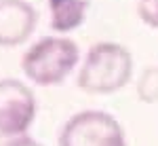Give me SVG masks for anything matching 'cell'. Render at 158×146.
Listing matches in <instances>:
<instances>
[{
	"label": "cell",
	"mask_w": 158,
	"mask_h": 146,
	"mask_svg": "<svg viewBox=\"0 0 158 146\" xmlns=\"http://www.w3.org/2000/svg\"><path fill=\"white\" fill-rule=\"evenodd\" d=\"M133 76V57L118 42H97L89 49L78 72V87L86 93H114Z\"/></svg>",
	"instance_id": "1"
},
{
	"label": "cell",
	"mask_w": 158,
	"mask_h": 146,
	"mask_svg": "<svg viewBox=\"0 0 158 146\" xmlns=\"http://www.w3.org/2000/svg\"><path fill=\"white\" fill-rule=\"evenodd\" d=\"M78 45L63 36H47L25 51L21 68L23 74L40 87L59 85L78 64Z\"/></svg>",
	"instance_id": "2"
},
{
	"label": "cell",
	"mask_w": 158,
	"mask_h": 146,
	"mask_svg": "<svg viewBox=\"0 0 158 146\" xmlns=\"http://www.w3.org/2000/svg\"><path fill=\"white\" fill-rule=\"evenodd\" d=\"M59 146H127L120 123L103 110H82L63 125Z\"/></svg>",
	"instance_id": "3"
},
{
	"label": "cell",
	"mask_w": 158,
	"mask_h": 146,
	"mask_svg": "<svg viewBox=\"0 0 158 146\" xmlns=\"http://www.w3.org/2000/svg\"><path fill=\"white\" fill-rule=\"evenodd\" d=\"M36 117V97L32 89L15 78L0 81V131L25 135Z\"/></svg>",
	"instance_id": "4"
},
{
	"label": "cell",
	"mask_w": 158,
	"mask_h": 146,
	"mask_svg": "<svg viewBox=\"0 0 158 146\" xmlns=\"http://www.w3.org/2000/svg\"><path fill=\"white\" fill-rule=\"evenodd\" d=\"M36 11L25 0H0V47H17L30 38Z\"/></svg>",
	"instance_id": "5"
},
{
	"label": "cell",
	"mask_w": 158,
	"mask_h": 146,
	"mask_svg": "<svg viewBox=\"0 0 158 146\" xmlns=\"http://www.w3.org/2000/svg\"><path fill=\"white\" fill-rule=\"evenodd\" d=\"M89 0H49L51 28L57 34L72 32L85 24Z\"/></svg>",
	"instance_id": "6"
},
{
	"label": "cell",
	"mask_w": 158,
	"mask_h": 146,
	"mask_svg": "<svg viewBox=\"0 0 158 146\" xmlns=\"http://www.w3.org/2000/svg\"><path fill=\"white\" fill-rule=\"evenodd\" d=\"M137 93L141 102H148V104L158 102V66L148 68L143 72V76L137 83Z\"/></svg>",
	"instance_id": "7"
},
{
	"label": "cell",
	"mask_w": 158,
	"mask_h": 146,
	"mask_svg": "<svg viewBox=\"0 0 158 146\" xmlns=\"http://www.w3.org/2000/svg\"><path fill=\"white\" fill-rule=\"evenodd\" d=\"M137 13L150 28H158V0H137Z\"/></svg>",
	"instance_id": "8"
},
{
	"label": "cell",
	"mask_w": 158,
	"mask_h": 146,
	"mask_svg": "<svg viewBox=\"0 0 158 146\" xmlns=\"http://www.w3.org/2000/svg\"><path fill=\"white\" fill-rule=\"evenodd\" d=\"M27 135V134H25ZM23 135H6L4 131H0V146H19V140H21Z\"/></svg>",
	"instance_id": "9"
},
{
	"label": "cell",
	"mask_w": 158,
	"mask_h": 146,
	"mask_svg": "<svg viewBox=\"0 0 158 146\" xmlns=\"http://www.w3.org/2000/svg\"><path fill=\"white\" fill-rule=\"evenodd\" d=\"M19 146H42V144H38L34 138H30V135H23L21 140H19Z\"/></svg>",
	"instance_id": "10"
}]
</instances>
